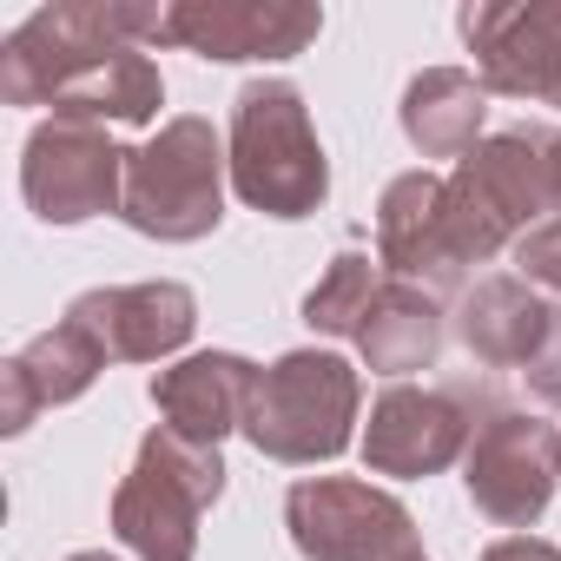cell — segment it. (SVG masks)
<instances>
[{
    "instance_id": "2e32d148",
    "label": "cell",
    "mask_w": 561,
    "mask_h": 561,
    "mask_svg": "<svg viewBox=\"0 0 561 561\" xmlns=\"http://www.w3.org/2000/svg\"><path fill=\"white\" fill-rule=\"evenodd\" d=\"M548 318L554 305L528 285L522 271H489L462 291V305L449 311L456 324V344L482 364V370H528V357L541 351L548 337Z\"/></svg>"
},
{
    "instance_id": "8992f818",
    "label": "cell",
    "mask_w": 561,
    "mask_h": 561,
    "mask_svg": "<svg viewBox=\"0 0 561 561\" xmlns=\"http://www.w3.org/2000/svg\"><path fill=\"white\" fill-rule=\"evenodd\" d=\"M285 528L305 561H430L416 515L364 476H305L285 495Z\"/></svg>"
},
{
    "instance_id": "7c38bea8",
    "label": "cell",
    "mask_w": 561,
    "mask_h": 561,
    "mask_svg": "<svg viewBox=\"0 0 561 561\" xmlns=\"http://www.w3.org/2000/svg\"><path fill=\"white\" fill-rule=\"evenodd\" d=\"M73 324L100 337L113 364H165L192 344L198 331V298L179 277H146V285H100L67 305Z\"/></svg>"
},
{
    "instance_id": "4fadbf2b",
    "label": "cell",
    "mask_w": 561,
    "mask_h": 561,
    "mask_svg": "<svg viewBox=\"0 0 561 561\" xmlns=\"http://www.w3.org/2000/svg\"><path fill=\"white\" fill-rule=\"evenodd\" d=\"M377 264L423 291L462 285V257L449 238V179L443 172H397L377 198Z\"/></svg>"
},
{
    "instance_id": "3957f363",
    "label": "cell",
    "mask_w": 561,
    "mask_h": 561,
    "mask_svg": "<svg viewBox=\"0 0 561 561\" xmlns=\"http://www.w3.org/2000/svg\"><path fill=\"white\" fill-rule=\"evenodd\" d=\"M364 377L337 351H285L257 370L244 443L271 462H337L357 436Z\"/></svg>"
},
{
    "instance_id": "5b68a950",
    "label": "cell",
    "mask_w": 561,
    "mask_h": 561,
    "mask_svg": "<svg viewBox=\"0 0 561 561\" xmlns=\"http://www.w3.org/2000/svg\"><path fill=\"white\" fill-rule=\"evenodd\" d=\"M225 495V456L172 430H146L133 469L113 489V535L139 561H192L198 522Z\"/></svg>"
},
{
    "instance_id": "30bf717a",
    "label": "cell",
    "mask_w": 561,
    "mask_h": 561,
    "mask_svg": "<svg viewBox=\"0 0 561 561\" xmlns=\"http://www.w3.org/2000/svg\"><path fill=\"white\" fill-rule=\"evenodd\" d=\"M318 34H324L318 0H172L165 8V47H185L218 67L298 60Z\"/></svg>"
},
{
    "instance_id": "ac0fdd59",
    "label": "cell",
    "mask_w": 561,
    "mask_h": 561,
    "mask_svg": "<svg viewBox=\"0 0 561 561\" xmlns=\"http://www.w3.org/2000/svg\"><path fill=\"white\" fill-rule=\"evenodd\" d=\"M403 139L423 152V159H469L489 133V87L469 73V67H423L410 87H403Z\"/></svg>"
},
{
    "instance_id": "ffe728a7",
    "label": "cell",
    "mask_w": 561,
    "mask_h": 561,
    "mask_svg": "<svg viewBox=\"0 0 561 561\" xmlns=\"http://www.w3.org/2000/svg\"><path fill=\"white\" fill-rule=\"evenodd\" d=\"M377 291H383V264L364 257V251H337L331 271L318 277L311 298H305V324L324 331V337H351V344H357V331H364Z\"/></svg>"
},
{
    "instance_id": "ba28073f",
    "label": "cell",
    "mask_w": 561,
    "mask_h": 561,
    "mask_svg": "<svg viewBox=\"0 0 561 561\" xmlns=\"http://www.w3.org/2000/svg\"><path fill=\"white\" fill-rule=\"evenodd\" d=\"M561 482V430L528 410H489L462 456V489L495 528H535Z\"/></svg>"
},
{
    "instance_id": "44dd1931",
    "label": "cell",
    "mask_w": 561,
    "mask_h": 561,
    "mask_svg": "<svg viewBox=\"0 0 561 561\" xmlns=\"http://www.w3.org/2000/svg\"><path fill=\"white\" fill-rule=\"evenodd\" d=\"M515 264H522V277L535 291H561V211L515 238Z\"/></svg>"
},
{
    "instance_id": "cb8c5ba5",
    "label": "cell",
    "mask_w": 561,
    "mask_h": 561,
    "mask_svg": "<svg viewBox=\"0 0 561 561\" xmlns=\"http://www.w3.org/2000/svg\"><path fill=\"white\" fill-rule=\"evenodd\" d=\"M67 561H119V554H106V548H80V554H67Z\"/></svg>"
},
{
    "instance_id": "52a82bcc",
    "label": "cell",
    "mask_w": 561,
    "mask_h": 561,
    "mask_svg": "<svg viewBox=\"0 0 561 561\" xmlns=\"http://www.w3.org/2000/svg\"><path fill=\"white\" fill-rule=\"evenodd\" d=\"M126 152L93 119H41L21 152V198L41 225H87L119 211L126 198Z\"/></svg>"
},
{
    "instance_id": "277c9868",
    "label": "cell",
    "mask_w": 561,
    "mask_h": 561,
    "mask_svg": "<svg viewBox=\"0 0 561 561\" xmlns=\"http://www.w3.org/2000/svg\"><path fill=\"white\" fill-rule=\"evenodd\" d=\"M225 139L211 133V119L198 113H179L165 119L146 146L126 152V198H119V218L139 231V238H159V244H198L218 231L225 218Z\"/></svg>"
},
{
    "instance_id": "9a60e30c",
    "label": "cell",
    "mask_w": 561,
    "mask_h": 561,
    "mask_svg": "<svg viewBox=\"0 0 561 561\" xmlns=\"http://www.w3.org/2000/svg\"><path fill=\"white\" fill-rule=\"evenodd\" d=\"M106 364H113V357L100 351V337H93L87 324H73V318H60L54 331L27 337L8 364H0V430L21 436L41 410L80 403V397L100 383Z\"/></svg>"
},
{
    "instance_id": "e0dca14e",
    "label": "cell",
    "mask_w": 561,
    "mask_h": 561,
    "mask_svg": "<svg viewBox=\"0 0 561 561\" xmlns=\"http://www.w3.org/2000/svg\"><path fill=\"white\" fill-rule=\"evenodd\" d=\"M443 337H449L443 298L423 291V285H410V277H383V291H377V305H370V318L357 331V351H364V364L377 377L410 383L416 370H436Z\"/></svg>"
},
{
    "instance_id": "603a6c76",
    "label": "cell",
    "mask_w": 561,
    "mask_h": 561,
    "mask_svg": "<svg viewBox=\"0 0 561 561\" xmlns=\"http://www.w3.org/2000/svg\"><path fill=\"white\" fill-rule=\"evenodd\" d=\"M476 561H561V548L541 541V535H502V541H489Z\"/></svg>"
},
{
    "instance_id": "9c48e42d",
    "label": "cell",
    "mask_w": 561,
    "mask_h": 561,
    "mask_svg": "<svg viewBox=\"0 0 561 561\" xmlns=\"http://www.w3.org/2000/svg\"><path fill=\"white\" fill-rule=\"evenodd\" d=\"M456 27L489 93L561 106V0H469Z\"/></svg>"
},
{
    "instance_id": "5bb4252c",
    "label": "cell",
    "mask_w": 561,
    "mask_h": 561,
    "mask_svg": "<svg viewBox=\"0 0 561 561\" xmlns=\"http://www.w3.org/2000/svg\"><path fill=\"white\" fill-rule=\"evenodd\" d=\"M251 397H257V364L238 351H192L152 377L159 430H172L198 449H218L231 430H244Z\"/></svg>"
},
{
    "instance_id": "7402d4cb",
    "label": "cell",
    "mask_w": 561,
    "mask_h": 561,
    "mask_svg": "<svg viewBox=\"0 0 561 561\" xmlns=\"http://www.w3.org/2000/svg\"><path fill=\"white\" fill-rule=\"evenodd\" d=\"M528 397L535 403H548V410H561V305H554V318H548V337H541V351L528 357Z\"/></svg>"
},
{
    "instance_id": "d6986e66",
    "label": "cell",
    "mask_w": 561,
    "mask_h": 561,
    "mask_svg": "<svg viewBox=\"0 0 561 561\" xmlns=\"http://www.w3.org/2000/svg\"><path fill=\"white\" fill-rule=\"evenodd\" d=\"M159 106H165V80L146 60V47H126V54L100 60L87 80H73L54 100L60 119H93V126H152Z\"/></svg>"
},
{
    "instance_id": "6da1fadb",
    "label": "cell",
    "mask_w": 561,
    "mask_h": 561,
    "mask_svg": "<svg viewBox=\"0 0 561 561\" xmlns=\"http://www.w3.org/2000/svg\"><path fill=\"white\" fill-rule=\"evenodd\" d=\"M225 165L238 205L298 225L324 211L331 198V159L311 126V106L291 80H244L231 100V133H225Z\"/></svg>"
},
{
    "instance_id": "8fae6325",
    "label": "cell",
    "mask_w": 561,
    "mask_h": 561,
    "mask_svg": "<svg viewBox=\"0 0 561 561\" xmlns=\"http://www.w3.org/2000/svg\"><path fill=\"white\" fill-rule=\"evenodd\" d=\"M469 436H476V416L456 390L390 383L364 423V469L397 476V482H423V476H443L449 462H462Z\"/></svg>"
},
{
    "instance_id": "7a4b0ae2",
    "label": "cell",
    "mask_w": 561,
    "mask_h": 561,
    "mask_svg": "<svg viewBox=\"0 0 561 561\" xmlns=\"http://www.w3.org/2000/svg\"><path fill=\"white\" fill-rule=\"evenodd\" d=\"M126 47H165V8L139 0H60L21 21L0 47V100L8 106H54L73 80Z\"/></svg>"
}]
</instances>
